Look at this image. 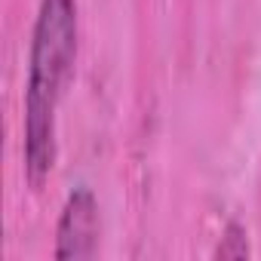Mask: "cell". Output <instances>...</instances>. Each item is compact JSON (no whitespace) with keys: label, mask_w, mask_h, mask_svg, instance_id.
I'll use <instances>...</instances> for the list:
<instances>
[{"label":"cell","mask_w":261,"mask_h":261,"mask_svg":"<svg viewBox=\"0 0 261 261\" xmlns=\"http://www.w3.org/2000/svg\"><path fill=\"white\" fill-rule=\"evenodd\" d=\"M98 252V203L89 188H77L65 206L56 227V258L59 261H83Z\"/></svg>","instance_id":"2"},{"label":"cell","mask_w":261,"mask_h":261,"mask_svg":"<svg viewBox=\"0 0 261 261\" xmlns=\"http://www.w3.org/2000/svg\"><path fill=\"white\" fill-rule=\"evenodd\" d=\"M77 59V4L40 0L25 86V175L40 188L56 166V117Z\"/></svg>","instance_id":"1"},{"label":"cell","mask_w":261,"mask_h":261,"mask_svg":"<svg viewBox=\"0 0 261 261\" xmlns=\"http://www.w3.org/2000/svg\"><path fill=\"white\" fill-rule=\"evenodd\" d=\"M215 255L218 258H246L249 255V243H246V237H243V230L237 224L227 227V237L221 240V246L215 249Z\"/></svg>","instance_id":"3"}]
</instances>
